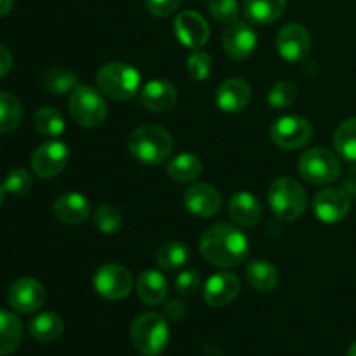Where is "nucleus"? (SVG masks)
<instances>
[{
  "mask_svg": "<svg viewBox=\"0 0 356 356\" xmlns=\"http://www.w3.org/2000/svg\"><path fill=\"white\" fill-rule=\"evenodd\" d=\"M229 216L240 228H254L263 218V209L252 193L238 191L229 198Z\"/></svg>",
  "mask_w": 356,
  "mask_h": 356,
  "instance_id": "412c9836",
  "label": "nucleus"
},
{
  "mask_svg": "<svg viewBox=\"0 0 356 356\" xmlns=\"http://www.w3.org/2000/svg\"><path fill=\"white\" fill-rule=\"evenodd\" d=\"M96 83L101 92L115 101H129L138 94L141 73L124 61H110L99 68Z\"/></svg>",
  "mask_w": 356,
  "mask_h": 356,
  "instance_id": "7ed1b4c3",
  "label": "nucleus"
},
{
  "mask_svg": "<svg viewBox=\"0 0 356 356\" xmlns=\"http://www.w3.org/2000/svg\"><path fill=\"white\" fill-rule=\"evenodd\" d=\"M42 87L49 94L63 96V94L73 92L75 87H79V76L70 68H65V66H51L42 75Z\"/></svg>",
  "mask_w": 356,
  "mask_h": 356,
  "instance_id": "bb28decb",
  "label": "nucleus"
},
{
  "mask_svg": "<svg viewBox=\"0 0 356 356\" xmlns=\"http://www.w3.org/2000/svg\"><path fill=\"white\" fill-rule=\"evenodd\" d=\"M94 291L106 301H122L134 287L132 273L125 266L110 263L101 266L92 278Z\"/></svg>",
  "mask_w": 356,
  "mask_h": 356,
  "instance_id": "6e6552de",
  "label": "nucleus"
},
{
  "mask_svg": "<svg viewBox=\"0 0 356 356\" xmlns=\"http://www.w3.org/2000/svg\"><path fill=\"white\" fill-rule=\"evenodd\" d=\"M252 97V89L243 79H228L216 90V104L226 113H238L247 108Z\"/></svg>",
  "mask_w": 356,
  "mask_h": 356,
  "instance_id": "a211bd4d",
  "label": "nucleus"
},
{
  "mask_svg": "<svg viewBox=\"0 0 356 356\" xmlns=\"http://www.w3.org/2000/svg\"><path fill=\"white\" fill-rule=\"evenodd\" d=\"M245 277L250 287L257 292H271L280 282L278 270L268 261H250L245 268Z\"/></svg>",
  "mask_w": 356,
  "mask_h": 356,
  "instance_id": "393cba45",
  "label": "nucleus"
},
{
  "mask_svg": "<svg viewBox=\"0 0 356 356\" xmlns=\"http://www.w3.org/2000/svg\"><path fill=\"white\" fill-rule=\"evenodd\" d=\"M54 216L65 225H80L90 216V202L76 191H68L58 197L52 205Z\"/></svg>",
  "mask_w": 356,
  "mask_h": 356,
  "instance_id": "aec40b11",
  "label": "nucleus"
},
{
  "mask_svg": "<svg viewBox=\"0 0 356 356\" xmlns=\"http://www.w3.org/2000/svg\"><path fill=\"white\" fill-rule=\"evenodd\" d=\"M212 72V59L207 52H204L202 49H195L193 52L188 58V73L193 80L197 82H204L211 76Z\"/></svg>",
  "mask_w": 356,
  "mask_h": 356,
  "instance_id": "f704fd0d",
  "label": "nucleus"
},
{
  "mask_svg": "<svg viewBox=\"0 0 356 356\" xmlns=\"http://www.w3.org/2000/svg\"><path fill=\"white\" fill-rule=\"evenodd\" d=\"M63 330H65L63 318L58 313L52 312L40 313V315L33 316L31 322L28 323L30 336L35 341H40V343H54L63 336Z\"/></svg>",
  "mask_w": 356,
  "mask_h": 356,
  "instance_id": "b1692460",
  "label": "nucleus"
},
{
  "mask_svg": "<svg viewBox=\"0 0 356 356\" xmlns=\"http://www.w3.org/2000/svg\"><path fill=\"white\" fill-rule=\"evenodd\" d=\"M184 205L193 216L212 218L221 209V195L211 184L198 183L184 191Z\"/></svg>",
  "mask_w": 356,
  "mask_h": 356,
  "instance_id": "f3484780",
  "label": "nucleus"
},
{
  "mask_svg": "<svg viewBox=\"0 0 356 356\" xmlns=\"http://www.w3.org/2000/svg\"><path fill=\"white\" fill-rule=\"evenodd\" d=\"M14 0H0V16H6L13 10Z\"/></svg>",
  "mask_w": 356,
  "mask_h": 356,
  "instance_id": "79ce46f5",
  "label": "nucleus"
},
{
  "mask_svg": "<svg viewBox=\"0 0 356 356\" xmlns=\"http://www.w3.org/2000/svg\"><path fill=\"white\" fill-rule=\"evenodd\" d=\"M23 110L14 94L0 92V134L14 132L21 124Z\"/></svg>",
  "mask_w": 356,
  "mask_h": 356,
  "instance_id": "c756f323",
  "label": "nucleus"
},
{
  "mask_svg": "<svg viewBox=\"0 0 356 356\" xmlns=\"http://www.w3.org/2000/svg\"><path fill=\"white\" fill-rule=\"evenodd\" d=\"M136 291H138V298L146 306H159L165 301L169 294V284L160 271L146 270L138 277Z\"/></svg>",
  "mask_w": 356,
  "mask_h": 356,
  "instance_id": "4be33fe9",
  "label": "nucleus"
},
{
  "mask_svg": "<svg viewBox=\"0 0 356 356\" xmlns=\"http://www.w3.org/2000/svg\"><path fill=\"white\" fill-rule=\"evenodd\" d=\"M240 294V280L236 275L229 273V271H221V273H214L207 280L204 287V299L207 305L214 306V308H221V306H228L238 298Z\"/></svg>",
  "mask_w": 356,
  "mask_h": 356,
  "instance_id": "dca6fc26",
  "label": "nucleus"
},
{
  "mask_svg": "<svg viewBox=\"0 0 356 356\" xmlns=\"http://www.w3.org/2000/svg\"><path fill=\"white\" fill-rule=\"evenodd\" d=\"M174 33H176L177 40L191 51L204 47L211 37L207 21L195 10H183L177 14L174 19Z\"/></svg>",
  "mask_w": 356,
  "mask_h": 356,
  "instance_id": "2eb2a0df",
  "label": "nucleus"
},
{
  "mask_svg": "<svg viewBox=\"0 0 356 356\" xmlns=\"http://www.w3.org/2000/svg\"><path fill=\"white\" fill-rule=\"evenodd\" d=\"M271 211L282 221H298L306 211V191L301 183L292 177H278L268 190Z\"/></svg>",
  "mask_w": 356,
  "mask_h": 356,
  "instance_id": "39448f33",
  "label": "nucleus"
},
{
  "mask_svg": "<svg viewBox=\"0 0 356 356\" xmlns=\"http://www.w3.org/2000/svg\"><path fill=\"white\" fill-rule=\"evenodd\" d=\"M348 356H356V341L353 344H351L350 350H348Z\"/></svg>",
  "mask_w": 356,
  "mask_h": 356,
  "instance_id": "37998d69",
  "label": "nucleus"
},
{
  "mask_svg": "<svg viewBox=\"0 0 356 356\" xmlns=\"http://www.w3.org/2000/svg\"><path fill=\"white\" fill-rule=\"evenodd\" d=\"M298 99V87L289 80H280L268 92V104L275 110H284Z\"/></svg>",
  "mask_w": 356,
  "mask_h": 356,
  "instance_id": "72a5a7b5",
  "label": "nucleus"
},
{
  "mask_svg": "<svg viewBox=\"0 0 356 356\" xmlns=\"http://www.w3.org/2000/svg\"><path fill=\"white\" fill-rule=\"evenodd\" d=\"M143 106L155 113H165L177 103V89L169 80L155 79L141 90Z\"/></svg>",
  "mask_w": 356,
  "mask_h": 356,
  "instance_id": "6ab92c4d",
  "label": "nucleus"
},
{
  "mask_svg": "<svg viewBox=\"0 0 356 356\" xmlns=\"http://www.w3.org/2000/svg\"><path fill=\"white\" fill-rule=\"evenodd\" d=\"M145 3L149 14L155 17H167L176 13L181 0H145Z\"/></svg>",
  "mask_w": 356,
  "mask_h": 356,
  "instance_id": "58836bf2",
  "label": "nucleus"
},
{
  "mask_svg": "<svg viewBox=\"0 0 356 356\" xmlns=\"http://www.w3.org/2000/svg\"><path fill=\"white\" fill-rule=\"evenodd\" d=\"M202 162L197 155H191V153H181L176 159L170 160L167 163V174L172 181L176 183H193L195 179H198L202 174Z\"/></svg>",
  "mask_w": 356,
  "mask_h": 356,
  "instance_id": "cd10ccee",
  "label": "nucleus"
},
{
  "mask_svg": "<svg viewBox=\"0 0 356 356\" xmlns=\"http://www.w3.org/2000/svg\"><path fill=\"white\" fill-rule=\"evenodd\" d=\"M3 190L6 193L16 195V197H21V195H26L28 191L33 186V179H31L30 172L24 169H13L3 179Z\"/></svg>",
  "mask_w": 356,
  "mask_h": 356,
  "instance_id": "e433bc0d",
  "label": "nucleus"
},
{
  "mask_svg": "<svg viewBox=\"0 0 356 356\" xmlns=\"http://www.w3.org/2000/svg\"><path fill=\"white\" fill-rule=\"evenodd\" d=\"M68 111L73 120L86 129L99 127L108 117V106L103 94L90 86H79L73 92H70Z\"/></svg>",
  "mask_w": 356,
  "mask_h": 356,
  "instance_id": "423d86ee",
  "label": "nucleus"
},
{
  "mask_svg": "<svg viewBox=\"0 0 356 356\" xmlns=\"http://www.w3.org/2000/svg\"><path fill=\"white\" fill-rule=\"evenodd\" d=\"M190 249L183 242H167L156 250V263L162 270L174 271L183 268L190 261Z\"/></svg>",
  "mask_w": 356,
  "mask_h": 356,
  "instance_id": "c85d7f7f",
  "label": "nucleus"
},
{
  "mask_svg": "<svg viewBox=\"0 0 356 356\" xmlns=\"http://www.w3.org/2000/svg\"><path fill=\"white\" fill-rule=\"evenodd\" d=\"M7 301L14 312L21 313V315H30V313L40 309V306L44 305L45 289L35 278H19L10 285Z\"/></svg>",
  "mask_w": 356,
  "mask_h": 356,
  "instance_id": "4468645a",
  "label": "nucleus"
},
{
  "mask_svg": "<svg viewBox=\"0 0 356 356\" xmlns=\"http://www.w3.org/2000/svg\"><path fill=\"white\" fill-rule=\"evenodd\" d=\"M334 146L343 159L356 162V117L341 122L334 134Z\"/></svg>",
  "mask_w": 356,
  "mask_h": 356,
  "instance_id": "2f4dec72",
  "label": "nucleus"
},
{
  "mask_svg": "<svg viewBox=\"0 0 356 356\" xmlns=\"http://www.w3.org/2000/svg\"><path fill=\"white\" fill-rule=\"evenodd\" d=\"M200 252L214 266L236 268L249 256V240L236 226L219 222L204 232Z\"/></svg>",
  "mask_w": 356,
  "mask_h": 356,
  "instance_id": "f257e3e1",
  "label": "nucleus"
},
{
  "mask_svg": "<svg viewBox=\"0 0 356 356\" xmlns=\"http://www.w3.org/2000/svg\"><path fill=\"white\" fill-rule=\"evenodd\" d=\"M33 125L38 134L47 136V138H58L65 132V118L61 111L52 106H44L35 113Z\"/></svg>",
  "mask_w": 356,
  "mask_h": 356,
  "instance_id": "7c9ffc66",
  "label": "nucleus"
},
{
  "mask_svg": "<svg viewBox=\"0 0 356 356\" xmlns=\"http://www.w3.org/2000/svg\"><path fill=\"white\" fill-rule=\"evenodd\" d=\"M70 149L63 141L42 143L31 155V169L42 179H51L65 170Z\"/></svg>",
  "mask_w": 356,
  "mask_h": 356,
  "instance_id": "9b49d317",
  "label": "nucleus"
},
{
  "mask_svg": "<svg viewBox=\"0 0 356 356\" xmlns=\"http://www.w3.org/2000/svg\"><path fill=\"white\" fill-rule=\"evenodd\" d=\"M163 313H165V316L169 320L177 322V320H181L184 315H186V305H184L183 301H179V299H172V301H169L165 305Z\"/></svg>",
  "mask_w": 356,
  "mask_h": 356,
  "instance_id": "ea45409f",
  "label": "nucleus"
},
{
  "mask_svg": "<svg viewBox=\"0 0 356 356\" xmlns=\"http://www.w3.org/2000/svg\"><path fill=\"white\" fill-rule=\"evenodd\" d=\"M287 0H243V16L252 24H271L282 17Z\"/></svg>",
  "mask_w": 356,
  "mask_h": 356,
  "instance_id": "5701e85b",
  "label": "nucleus"
},
{
  "mask_svg": "<svg viewBox=\"0 0 356 356\" xmlns=\"http://www.w3.org/2000/svg\"><path fill=\"white\" fill-rule=\"evenodd\" d=\"M257 47V35L245 21H233L222 31V49L236 61L250 58Z\"/></svg>",
  "mask_w": 356,
  "mask_h": 356,
  "instance_id": "ddd939ff",
  "label": "nucleus"
},
{
  "mask_svg": "<svg viewBox=\"0 0 356 356\" xmlns=\"http://www.w3.org/2000/svg\"><path fill=\"white\" fill-rule=\"evenodd\" d=\"M174 149V139L160 125H139L129 136V152L145 165H162Z\"/></svg>",
  "mask_w": 356,
  "mask_h": 356,
  "instance_id": "f03ea898",
  "label": "nucleus"
},
{
  "mask_svg": "<svg viewBox=\"0 0 356 356\" xmlns=\"http://www.w3.org/2000/svg\"><path fill=\"white\" fill-rule=\"evenodd\" d=\"M209 13L219 23H233L238 21L240 3L238 0H209Z\"/></svg>",
  "mask_w": 356,
  "mask_h": 356,
  "instance_id": "c9c22d12",
  "label": "nucleus"
},
{
  "mask_svg": "<svg viewBox=\"0 0 356 356\" xmlns=\"http://www.w3.org/2000/svg\"><path fill=\"white\" fill-rule=\"evenodd\" d=\"M124 225L120 211L115 205L101 204L97 205L96 214H94V226L99 229L103 235H115Z\"/></svg>",
  "mask_w": 356,
  "mask_h": 356,
  "instance_id": "473e14b6",
  "label": "nucleus"
},
{
  "mask_svg": "<svg viewBox=\"0 0 356 356\" xmlns=\"http://www.w3.org/2000/svg\"><path fill=\"white\" fill-rule=\"evenodd\" d=\"M299 174L309 184L325 186L341 176L339 159L322 146L309 148L299 159Z\"/></svg>",
  "mask_w": 356,
  "mask_h": 356,
  "instance_id": "0eeeda50",
  "label": "nucleus"
},
{
  "mask_svg": "<svg viewBox=\"0 0 356 356\" xmlns=\"http://www.w3.org/2000/svg\"><path fill=\"white\" fill-rule=\"evenodd\" d=\"M13 54L9 52V49L0 44V79L13 70Z\"/></svg>",
  "mask_w": 356,
  "mask_h": 356,
  "instance_id": "a19ab883",
  "label": "nucleus"
},
{
  "mask_svg": "<svg viewBox=\"0 0 356 356\" xmlns=\"http://www.w3.org/2000/svg\"><path fill=\"white\" fill-rule=\"evenodd\" d=\"M131 339L136 350L145 356H159L169 344V325L160 313L148 312L132 322Z\"/></svg>",
  "mask_w": 356,
  "mask_h": 356,
  "instance_id": "20e7f679",
  "label": "nucleus"
},
{
  "mask_svg": "<svg viewBox=\"0 0 356 356\" xmlns=\"http://www.w3.org/2000/svg\"><path fill=\"white\" fill-rule=\"evenodd\" d=\"M23 339V323L14 313L0 309V356H9Z\"/></svg>",
  "mask_w": 356,
  "mask_h": 356,
  "instance_id": "a878e982",
  "label": "nucleus"
},
{
  "mask_svg": "<svg viewBox=\"0 0 356 356\" xmlns=\"http://www.w3.org/2000/svg\"><path fill=\"white\" fill-rule=\"evenodd\" d=\"M351 198L343 188H323L313 198V212L325 225H337L350 214Z\"/></svg>",
  "mask_w": 356,
  "mask_h": 356,
  "instance_id": "9d476101",
  "label": "nucleus"
},
{
  "mask_svg": "<svg viewBox=\"0 0 356 356\" xmlns=\"http://www.w3.org/2000/svg\"><path fill=\"white\" fill-rule=\"evenodd\" d=\"M202 285V277L200 271L197 268H191V270L183 271L179 273V277L176 278V291L179 292L183 298H190V296H195L198 292Z\"/></svg>",
  "mask_w": 356,
  "mask_h": 356,
  "instance_id": "4c0bfd02",
  "label": "nucleus"
},
{
  "mask_svg": "<svg viewBox=\"0 0 356 356\" xmlns=\"http://www.w3.org/2000/svg\"><path fill=\"white\" fill-rule=\"evenodd\" d=\"M277 51L285 61H302L312 51V35L299 23L285 24L277 35Z\"/></svg>",
  "mask_w": 356,
  "mask_h": 356,
  "instance_id": "f8f14e48",
  "label": "nucleus"
},
{
  "mask_svg": "<svg viewBox=\"0 0 356 356\" xmlns=\"http://www.w3.org/2000/svg\"><path fill=\"white\" fill-rule=\"evenodd\" d=\"M3 195H6V190H3V184H0V205L3 202Z\"/></svg>",
  "mask_w": 356,
  "mask_h": 356,
  "instance_id": "c03bdc74",
  "label": "nucleus"
},
{
  "mask_svg": "<svg viewBox=\"0 0 356 356\" xmlns=\"http://www.w3.org/2000/svg\"><path fill=\"white\" fill-rule=\"evenodd\" d=\"M271 141L278 148L285 152H294L301 149L312 141L313 138V125L309 124L308 118L298 117V115H287L282 117L271 125Z\"/></svg>",
  "mask_w": 356,
  "mask_h": 356,
  "instance_id": "1a4fd4ad",
  "label": "nucleus"
}]
</instances>
